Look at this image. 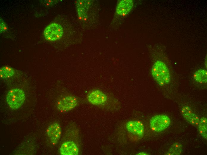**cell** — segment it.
<instances>
[{"instance_id":"ba28073f","label":"cell","mask_w":207,"mask_h":155,"mask_svg":"<svg viewBox=\"0 0 207 155\" xmlns=\"http://www.w3.org/2000/svg\"><path fill=\"white\" fill-rule=\"evenodd\" d=\"M60 152L61 154L63 155H76L79 154V150L75 142L67 141L61 145Z\"/></svg>"},{"instance_id":"277c9868","label":"cell","mask_w":207,"mask_h":155,"mask_svg":"<svg viewBox=\"0 0 207 155\" xmlns=\"http://www.w3.org/2000/svg\"><path fill=\"white\" fill-rule=\"evenodd\" d=\"M63 33V29L60 25L52 23L45 28L44 31V35L47 40L52 41L60 38Z\"/></svg>"},{"instance_id":"2e32d148","label":"cell","mask_w":207,"mask_h":155,"mask_svg":"<svg viewBox=\"0 0 207 155\" xmlns=\"http://www.w3.org/2000/svg\"><path fill=\"white\" fill-rule=\"evenodd\" d=\"M199 130L200 134L205 138L207 137V126L202 125L199 123Z\"/></svg>"},{"instance_id":"7c38bea8","label":"cell","mask_w":207,"mask_h":155,"mask_svg":"<svg viewBox=\"0 0 207 155\" xmlns=\"http://www.w3.org/2000/svg\"><path fill=\"white\" fill-rule=\"evenodd\" d=\"M193 77L196 81L200 83H206L207 82V72L205 69H200L195 72Z\"/></svg>"},{"instance_id":"7a4b0ae2","label":"cell","mask_w":207,"mask_h":155,"mask_svg":"<svg viewBox=\"0 0 207 155\" xmlns=\"http://www.w3.org/2000/svg\"><path fill=\"white\" fill-rule=\"evenodd\" d=\"M25 99L24 91L21 89L14 88L10 90L7 95V102L12 109H17L23 104Z\"/></svg>"},{"instance_id":"5b68a950","label":"cell","mask_w":207,"mask_h":155,"mask_svg":"<svg viewBox=\"0 0 207 155\" xmlns=\"http://www.w3.org/2000/svg\"><path fill=\"white\" fill-rule=\"evenodd\" d=\"M77 100L74 96H65L58 102L57 107L58 109L62 111H66L72 110L77 105Z\"/></svg>"},{"instance_id":"e0dca14e","label":"cell","mask_w":207,"mask_h":155,"mask_svg":"<svg viewBox=\"0 0 207 155\" xmlns=\"http://www.w3.org/2000/svg\"><path fill=\"white\" fill-rule=\"evenodd\" d=\"M188 121L191 124L194 125L198 124L200 120L197 116L192 113Z\"/></svg>"},{"instance_id":"6da1fadb","label":"cell","mask_w":207,"mask_h":155,"mask_svg":"<svg viewBox=\"0 0 207 155\" xmlns=\"http://www.w3.org/2000/svg\"><path fill=\"white\" fill-rule=\"evenodd\" d=\"M151 72L152 77L159 85L164 86L170 83V73L164 62L159 61H156L152 66Z\"/></svg>"},{"instance_id":"30bf717a","label":"cell","mask_w":207,"mask_h":155,"mask_svg":"<svg viewBox=\"0 0 207 155\" xmlns=\"http://www.w3.org/2000/svg\"><path fill=\"white\" fill-rule=\"evenodd\" d=\"M126 128L128 131L139 137H142L143 134L144 128L142 124L139 122L130 121L126 124Z\"/></svg>"},{"instance_id":"52a82bcc","label":"cell","mask_w":207,"mask_h":155,"mask_svg":"<svg viewBox=\"0 0 207 155\" xmlns=\"http://www.w3.org/2000/svg\"><path fill=\"white\" fill-rule=\"evenodd\" d=\"M61 134L60 125L57 123H53L48 128L47 134L52 143L55 145L59 140Z\"/></svg>"},{"instance_id":"4fadbf2b","label":"cell","mask_w":207,"mask_h":155,"mask_svg":"<svg viewBox=\"0 0 207 155\" xmlns=\"http://www.w3.org/2000/svg\"><path fill=\"white\" fill-rule=\"evenodd\" d=\"M182 146L180 142L174 143L170 148L168 151L165 154L167 155H179L182 152Z\"/></svg>"},{"instance_id":"8992f818","label":"cell","mask_w":207,"mask_h":155,"mask_svg":"<svg viewBox=\"0 0 207 155\" xmlns=\"http://www.w3.org/2000/svg\"><path fill=\"white\" fill-rule=\"evenodd\" d=\"M87 99L92 104L100 105L105 104L107 98L106 94L99 90H94L90 92L88 94Z\"/></svg>"},{"instance_id":"5bb4252c","label":"cell","mask_w":207,"mask_h":155,"mask_svg":"<svg viewBox=\"0 0 207 155\" xmlns=\"http://www.w3.org/2000/svg\"><path fill=\"white\" fill-rule=\"evenodd\" d=\"M15 73V71L14 69L9 66H4L0 69V77L2 79L11 77Z\"/></svg>"},{"instance_id":"ffe728a7","label":"cell","mask_w":207,"mask_h":155,"mask_svg":"<svg viewBox=\"0 0 207 155\" xmlns=\"http://www.w3.org/2000/svg\"><path fill=\"white\" fill-rule=\"evenodd\" d=\"M199 123L201 124L202 125L207 126V119L205 117H203L201 118L199 121Z\"/></svg>"},{"instance_id":"3957f363","label":"cell","mask_w":207,"mask_h":155,"mask_svg":"<svg viewBox=\"0 0 207 155\" xmlns=\"http://www.w3.org/2000/svg\"><path fill=\"white\" fill-rule=\"evenodd\" d=\"M170 120L169 117L164 114H159L152 117L150 121V125L153 131H161L170 125Z\"/></svg>"},{"instance_id":"ac0fdd59","label":"cell","mask_w":207,"mask_h":155,"mask_svg":"<svg viewBox=\"0 0 207 155\" xmlns=\"http://www.w3.org/2000/svg\"><path fill=\"white\" fill-rule=\"evenodd\" d=\"M58 1L57 0H42L40 1V4L45 7H50L53 6L54 4H55Z\"/></svg>"},{"instance_id":"d6986e66","label":"cell","mask_w":207,"mask_h":155,"mask_svg":"<svg viewBox=\"0 0 207 155\" xmlns=\"http://www.w3.org/2000/svg\"><path fill=\"white\" fill-rule=\"evenodd\" d=\"M0 32L2 33L4 32L6 29V27L5 23L4 21L0 18Z\"/></svg>"},{"instance_id":"8fae6325","label":"cell","mask_w":207,"mask_h":155,"mask_svg":"<svg viewBox=\"0 0 207 155\" xmlns=\"http://www.w3.org/2000/svg\"><path fill=\"white\" fill-rule=\"evenodd\" d=\"M133 4L131 0H123L120 1L117 7L116 11L119 15L128 13L131 10Z\"/></svg>"},{"instance_id":"44dd1931","label":"cell","mask_w":207,"mask_h":155,"mask_svg":"<svg viewBox=\"0 0 207 155\" xmlns=\"http://www.w3.org/2000/svg\"><path fill=\"white\" fill-rule=\"evenodd\" d=\"M137 155H148V154L146 152H141L138 153Z\"/></svg>"},{"instance_id":"9a60e30c","label":"cell","mask_w":207,"mask_h":155,"mask_svg":"<svg viewBox=\"0 0 207 155\" xmlns=\"http://www.w3.org/2000/svg\"><path fill=\"white\" fill-rule=\"evenodd\" d=\"M181 111L183 116L188 120L192 113L191 108L187 106H183Z\"/></svg>"},{"instance_id":"9c48e42d","label":"cell","mask_w":207,"mask_h":155,"mask_svg":"<svg viewBox=\"0 0 207 155\" xmlns=\"http://www.w3.org/2000/svg\"><path fill=\"white\" fill-rule=\"evenodd\" d=\"M91 4L90 0H78L76 3L77 11L79 19L85 20L87 18V13Z\"/></svg>"}]
</instances>
